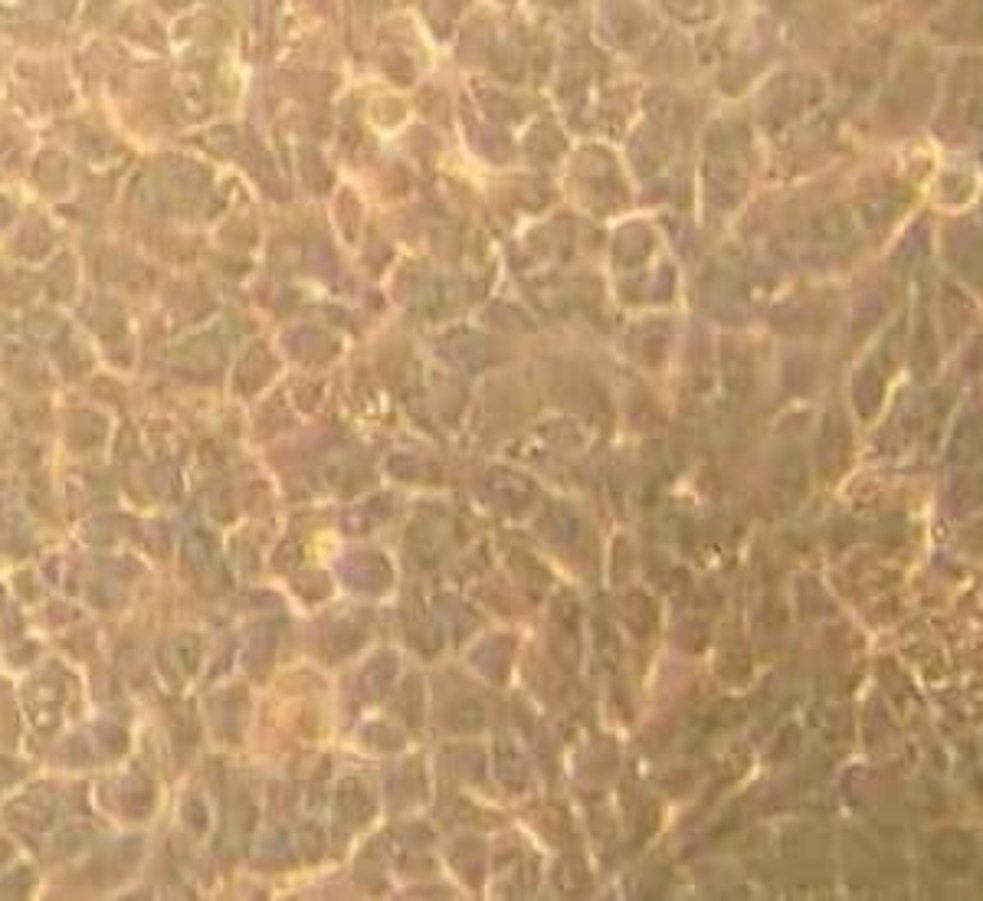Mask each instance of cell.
Returning a JSON list of instances; mask_svg holds the SVG:
<instances>
[{
    "instance_id": "cell-1",
    "label": "cell",
    "mask_w": 983,
    "mask_h": 901,
    "mask_svg": "<svg viewBox=\"0 0 983 901\" xmlns=\"http://www.w3.org/2000/svg\"><path fill=\"white\" fill-rule=\"evenodd\" d=\"M384 69H390V73H394L400 82H407L410 76H413V69H410V63H407V59H400L397 53L394 56H387L384 59Z\"/></svg>"
},
{
    "instance_id": "cell-2",
    "label": "cell",
    "mask_w": 983,
    "mask_h": 901,
    "mask_svg": "<svg viewBox=\"0 0 983 901\" xmlns=\"http://www.w3.org/2000/svg\"><path fill=\"white\" fill-rule=\"evenodd\" d=\"M164 4H168V7H174V4H184V0H164Z\"/></svg>"
}]
</instances>
